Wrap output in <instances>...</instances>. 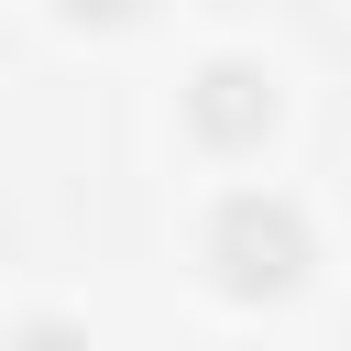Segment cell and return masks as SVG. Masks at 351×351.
Returning <instances> with one entry per match:
<instances>
[{
	"label": "cell",
	"mask_w": 351,
	"mask_h": 351,
	"mask_svg": "<svg viewBox=\"0 0 351 351\" xmlns=\"http://www.w3.org/2000/svg\"><path fill=\"white\" fill-rule=\"evenodd\" d=\"M22 351H88V340H77L66 318H33V329H22Z\"/></svg>",
	"instance_id": "obj_3"
},
{
	"label": "cell",
	"mask_w": 351,
	"mask_h": 351,
	"mask_svg": "<svg viewBox=\"0 0 351 351\" xmlns=\"http://www.w3.org/2000/svg\"><path fill=\"white\" fill-rule=\"evenodd\" d=\"M208 274L230 285V296H285L296 274H307V219L285 208V197H219V219H208Z\"/></svg>",
	"instance_id": "obj_1"
},
{
	"label": "cell",
	"mask_w": 351,
	"mask_h": 351,
	"mask_svg": "<svg viewBox=\"0 0 351 351\" xmlns=\"http://www.w3.org/2000/svg\"><path fill=\"white\" fill-rule=\"evenodd\" d=\"M66 11H77V22H88V11H99V22H121V11H132V0H66Z\"/></svg>",
	"instance_id": "obj_4"
},
{
	"label": "cell",
	"mask_w": 351,
	"mask_h": 351,
	"mask_svg": "<svg viewBox=\"0 0 351 351\" xmlns=\"http://www.w3.org/2000/svg\"><path fill=\"white\" fill-rule=\"evenodd\" d=\"M186 110H197V132H208V143H263V121H274V88H263L252 66H208Z\"/></svg>",
	"instance_id": "obj_2"
}]
</instances>
